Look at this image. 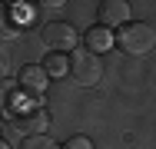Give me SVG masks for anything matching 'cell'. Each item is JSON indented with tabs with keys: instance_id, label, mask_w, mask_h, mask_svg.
Instances as JSON below:
<instances>
[{
	"instance_id": "1",
	"label": "cell",
	"mask_w": 156,
	"mask_h": 149,
	"mask_svg": "<svg viewBox=\"0 0 156 149\" xmlns=\"http://www.w3.org/2000/svg\"><path fill=\"white\" fill-rule=\"evenodd\" d=\"M116 47H120L123 53H129V57H143V53H150L156 47V30L150 27V23L129 20V23H123L120 33H116Z\"/></svg>"
},
{
	"instance_id": "2",
	"label": "cell",
	"mask_w": 156,
	"mask_h": 149,
	"mask_svg": "<svg viewBox=\"0 0 156 149\" xmlns=\"http://www.w3.org/2000/svg\"><path fill=\"white\" fill-rule=\"evenodd\" d=\"M70 76L80 83V86H96L100 76H103V63L96 53H90L87 47L83 50H73L70 53Z\"/></svg>"
},
{
	"instance_id": "3",
	"label": "cell",
	"mask_w": 156,
	"mask_h": 149,
	"mask_svg": "<svg viewBox=\"0 0 156 149\" xmlns=\"http://www.w3.org/2000/svg\"><path fill=\"white\" fill-rule=\"evenodd\" d=\"M40 36H43L47 50H60V53L76 50V30L70 27L66 20H50V23H43Z\"/></svg>"
},
{
	"instance_id": "4",
	"label": "cell",
	"mask_w": 156,
	"mask_h": 149,
	"mask_svg": "<svg viewBox=\"0 0 156 149\" xmlns=\"http://www.w3.org/2000/svg\"><path fill=\"white\" fill-rule=\"evenodd\" d=\"M47 70L40 66V63H30V66H23L20 70V76H17V86H23V93H30L33 99L37 96H43V89H47Z\"/></svg>"
},
{
	"instance_id": "5",
	"label": "cell",
	"mask_w": 156,
	"mask_h": 149,
	"mask_svg": "<svg viewBox=\"0 0 156 149\" xmlns=\"http://www.w3.org/2000/svg\"><path fill=\"white\" fill-rule=\"evenodd\" d=\"M96 13L103 27H123L129 23V0H103Z\"/></svg>"
},
{
	"instance_id": "6",
	"label": "cell",
	"mask_w": 156,
	"mask_h": 149,
	"mask_svg": "<svg viewBox=\"0 0 156 149\" xmlns=\"http://www.w3.org/2000/svg\"><path fill=\"white\" fill-rule=\"evenodd\" d=\"M83 47L90 50V53H106L110 47H116V36L110 33V27H103V23H96V27H90L87 33H83Z\"/></svg>"
},
{
	"instance_id": "7",
	"label": "cell",
	"mask_w": 156,
	"mask_h": 149,
	"mask_svg": "<svg viewBox=\"0 0 156 149\" xmlns=\"http://www.w3.org/2000/svg\"><path fill=\"white\" fill-rule=\"evenodd\" d=\"M47 126H50V113H43V109H30V113H20L17 116L20 136H43Z\"/></svg>"
},
{
	"instance_id": "8",
	"label": "cell",
	"mask_w": 156,
	"mask_h": 149,
	"mask_svg": "<svg viewBox=\"0 0 156 149\" xmlns=\"http://www.w3.org/2000/svg\"><path fill=\"white\" fill-rule=\"evenodd\" d=\"M40 66L47 70V76H50V80H57V76H66V73H70V57L60 53V50H47V57H43Z\"/></svg>"
},
{
	"instance_id": "9",
	"label": "cell",
	"mask_w": 156,
	"mask_h": 149,
	"mask_svg": "<svg viewBox=\"0 0 156 149\" xmlns=\"http://www.w3.org/2000/svg\"><path fill=\"white\" fill-rule=\"evenodd\" d=\"M20 20H17V13H10V10H0V40H13V36H20Z\"/></svg>"
},
{
	"instance_id": "10",
	"label": "cell",
	"mask_w": 156,
	"mask_h": 149,
	"mask_svg": "<svg viewBox=\"0 0 156 149\" xmlns=\"http://www.w3.org/2000/svg\"><path fill=\"white\" fill-rule=\"evenodd\" d=\"M13 93H17V83L7 80V76H0V109L13 106Z\"/></svg>"
},
{
	"instance_id": "11",
	"label": "cell",
	"mask_w": 156,
	"mask_h": 149,
	"mask_svg": "<svg viewBox=\"0 0 156 149\" xmlns=\"http://www.w3.org/2000/svg\"><path fill=\"white\" fill-rule=\"evenodd\" d=\"M20 149H60L50 136H23V146Z\"/></svg>"
},
{
	"instance_id": "12",
	"label": "cell",
	"mask_w": 156,
	"mask_h": 149,
	"mask_svg": "<svg viewBox=\"0 0 156 149\" xmlns=\"http://www.w3.org/2000/svg\"><path fill=\"white\" fill-rule=\"evenodd\" d=\"M60 149H93V143H90L87 136H70V139H66Z\"/></svg>"
},
{
	"instance_id": "13",
	"label": "cell",
	"mask_w": 156,
	"mask_h": 149,
	"mask_svg": "<svg viewBox=\"0 0 156 149\" xmlns=\"http://www.w3.org/2000/svg\"><path fill=\"white\" fill-rule=\"evenodd\" d=\"M7 63H10V50H7V43L0 40V70H3Z\"/></svg>"
},
{
	"instance_id": "14",
	"label": "cell",
	"mask_w": 156,
	"mask_h": 149,
	"mask_svg": "<svg viewBox=\"0 0 156 149\" xmlns=\"http://www.w3.org/2000/svg\"><path fill=\"white\" fill-rule=\"evenodd\" d=\"M0 149H10V146H7V143H3V139H0Z\"/></svg>"
},
{
	"instance_id": "15",
	"label": "cell",
	"mask_w": 156,
	"mask_h": 149,
	"mask_svg": "<svg viewBox=\"0 0 156 149\" xmlns=\"http://www.w3.org/2000/svg\"><path fill=\"white\" fill-rule=\"evenodd\" d=\"M7 3H23V0H7Z\"/></svg>"
},
{
	"instance_id": "16",
	"label": "cell",
	"mask_w": 156,
	"mask_h": 149,
	"mask_svg": "<svg viewBox=\"0 0 156 149\" xmlns=\"http://www.w3.org/2000/svg\"><path fill=\"white\" fill-rule=\"evenodd\" d=\"M0 126H3V113H0Z\"/></svg>"
}]
</instances>
